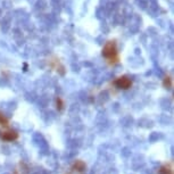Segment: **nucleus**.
Masks as SVG:
<instances>
[{
	"instance_id": "5",
	"label": "nucleus",
	"mask_w": 174,
	"mask_h": 174,
	"mask_svg": "<svg viewBox=\"0 0 174 174\" xmlns=\"http://www.w3.org/2000/svg\"><path fill=\"white\" fill-rule=\"evenodd\" d=\"M159 174H173V172H172L171 167H168L167 165H165V166H163L161 170H159Z\"/></svg>"
},
{
	"instance_id": "3",
	"label": "nucleus",
	"mask_w": 174,
	"mask_h": 174,
	"mask_svg": "<svg viewBox=\"0 0 174 174\" xmlns=\"http://www.w3.org/2000/svg\"><path fill=\"white\" fill-rule=\"evenodd\" d=\"M0 138L5 141H14L18 138V133L13 130H8V131H3L0 133Z\"/></svg>"
},
{
	"instance_id": "1",
	"label": "nucleus",
	"mask_w": 174,
	"mask_h": 174,
	"mask_svg": "<svg viewBox=\"0 0 174 174\" xmlns=\"http://www.w3.org/2000/svg\"><path fill=\"white\" fill-rule=\"evenodd\" d=\"M103 55L109 64H115L119 62V53L115 41H108L103 48Z\"/></svg>"
},
{
	"instance_id": "2",
	"label": "nucleus",
	"mask_w": 174,
	"mask_h": 174,
	"mask_svg": "<svg viewBox=\"0 0 174 174\" xmlns=\"http://www.w3.org/2000/svg\"><path fill=\"white\" fill-rule=\"evenodd\" d=\"M115 85L119 88V89H123V90H126V89H130L132 87V81L130 78L128 76H121L117 80L115 81Z\"/></svg>"
},
{
	"instance_id": "4",
	"label": "nucleus",
	"mask_w": 174,
	"mask_h": 174,
	"mask_svg": "<svg viewBox=\"0 0 174 174\" xmlns=\"http://www.w3.org/2000/svg\"><path fill=\"white\" fill-rule=\"evenodd\" d=\"M74 167L76 168V171L82 172V171L85 168V164H84L83 162H81V161H76V163L74 164Z\"/></svg>"
},
{
	"instance_id": "6",
	"label": "nucleus",
	"mask_w": 174,
	"mask_h": 174,
	"mask_svg": "<svg viewBox=\"0 0 174 174\" xmlns=\"http://www.w3.org/2000/svg\"><path fill=\"white\" fill-rule=\"evenodd\" d=\"M0 126H8V120L0 113Z\"/></svg>"
},
{
	"instance_id": "7",
	"label": "nucleus",
	"mask_w": 174,
	"mask_h": 174,
	"mask_svg": "<svg viewBox=\"0 0 174 174\" xmlns=\"http://www.w3.org/2000/svg\"><path fill=\"white\" fill-rule=\"evenodd\" d=\"M165 87H172V83H171V79L170 78H166L165 79V82H164Z\"/></svg>"
}]
</instances>
